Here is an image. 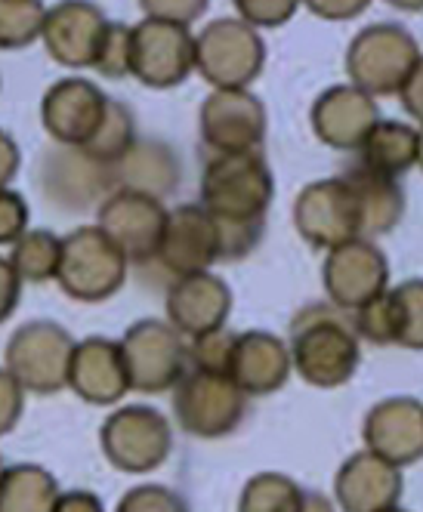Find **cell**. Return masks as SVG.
<instances>
[{
	"label": "cell",
	"instance_id": "obj_1",
	"mask_svg": "<svg viewBox=\"0 0 423 512\" xmlns=\"http://www.w3.org/2000/svg\"><path fill=\"white\" fill-rule=\"evenodd\" d=\"M291 368L309 386L334 389L359 368V334L352 315L337 306H306L291 321Z\"/></svg>",
	"mask_w": 423,
	"mask_h": 512
},
{
	"label": "cell",
	"instance_id": "obj_2",
	"mask_svg": "<svg viewBox=\"0 0 423 512\" xmlns=\"http://www.w3.org/2000/svg\"><path fill=\"white\" fill-rule=\"evenodd\" d=\"M275 179L260 152L214 155L201 176V207L220 223H263Z\"/></svg>",
	"mask_w": 423,
	"mask_h": 512
},
{
	"label": "cell",
	"instance_id": "obj_3",
	"mask_svg": "<svg viewBox=\"0 0 423 512\" xmlns=\"http://www.w3.org/2000/svg\"><path fill=\"white\" fill-rule=\"evenodd\" d=\"M420 56L423 53L408 28L380 22L352 38L346 50V78L374 99L399 96Z\"/></svg>",
	"mask_w": 423,
	"mask_h": 512
},
{
	"label": "cell",
	"instance_id": "obj_4",
	"mask_svg": "<svg viewBox=\"0 0 423 512\" xmlns=\"http://www.w3.org/2000/svg\"><path fill=\"white\" fill-rule=\"evenodd\" d=\"M127 263V256L99 226H84L62 238L56 281L78 303H102L121 290Z\"/></svg>",
	"mask_w": 423,
	"mask_h": 512
},
{
	"label": "cell",
	"instance_id": "obj_5",
	"mask_svg": "<svg viewBox=\"0 0 423 512\" xmlns=\"http://www.w3.org/2000/svg\"><path fill=\"white\" fill-rule=\"evenodd\" d=\"M263 62L266 44L244 19H217L195 38V71L214 90H248Z\"/></svg>",
	"mask_w": 423,
	"mask_h": 512
},
{
	"label": "cell",
	"instance_id": "obj_6",
	"mask_svg": "<svg viewBox=\"0 0 423 512\" xmlns=\"http://www.w3.org/2000/svg\"><path fill=\"white\" fill-rule=\"evenodd\" d=\"M173 414L180 429L195 438H223L248 414V395L226 374L186 371L173 386Z\"/></svg>",
	"mask_w": 423,
	"mask_h": 512
},
{
	"label": "cell",
	"instance_id": "obj_7",
	"mask_svg": "<svg viewBox=\"0 0 423 512\" xmlns=\"http://www.w3.org/2000/svg\"><path fill=\"white\" fill-rule=\"evenodd\" d=\"M130 389L136 392H167L189 371V343L167 321H136L121 340Z\"/></svg>",
	"mask_w": 423,
	"mask_h": 512
},
{
	"label": "cell",
	"instance_id": "obj_8",
	"mask_svg": "<svg viewBox=\"0 0 423 512\" xmlns=\"http://www.w3.org/2000/svg\"><path fill=\"white\" fill-rule=\"evenodd\" d=\"M102 454L115 469L143 475L158 469L173 451V429L170 420L149 405H127L118 408L105 420L102 432Z\"/></svg>",
	"mask_w": 423,
	"mask_h": 512
},
{
	"label": "cell",
	"instance_id": "obj_9",
	"mask_svg": "<svg viewBox=\"0 0 423 512\" xmlns=\"http://www.w3.org/2000/svg\"><path fill=\"white\" fill-rule=\"evenodd\" d=\"M75 340L53 321H31L7 343V371L25 392L53 395L68 386Z\"/></svg>",
	"mask_w": 423,
	"mask_h": 512
},
{
	"label": "cell",
	"instance_id": "obj_10",
	"mask_svg": "<svg viewBox=\"0 0 423 512\" xmlns=\"http://www.w3.org/2000/svg\"><path fill=\"white\" fill-rule=\"evenodd\" d=\"M195 71V38L186 25L143 19L130 28V75L152 90L180 87Z\"/></svg>",
	"mask_w": 423,
	"mask_h": 512
},
{
	"label": "cell",
	"instance_id": "obj_11",
	"mask_svg": "<svg viewBox=\"0 0 423 512\" xmlns=\"http://www.w3.org/2000/svg\"><path fill=\"white\" fill-rule=\"evenodd\" d=\"M322 281L331 306L356 312L390 287V263L371 238H352L328 250Z\"/></svg>",
	"mask_w": 423,
	"mask_h": 512
},
{
	"label": "cell",
	"instance_id": "obj_12",
	"mask_svg": "<svg viewBox=\"0 0 423 512\" xmlns=\"http://www.w3.org/2000/svg\"><path fill=\"white\" fill-rule=\"evenodd\" d=\"M41 192L59 210H93L115 192V173L81 145H59L41 161Z\"/></svg>",
	"mask_w": 423,
	"mask_h": 512
},
{
	"label": "cell",
	"instance_id": "obj_13",
	"mask_svg": "<svg viewBox=\"0 0 423 512\" xmlns=\"http://www.w3.org/2000/svg\"><path fill=\"white\" fill-rule=\"evenodd\" d=\"M201 139L214 155L260 152L266 108L251 90H214L201 105Z\"/></svg>",
	"mask_w": 423,
	"mask_h": 512
},
{
	"label": "cell",
	"instance_id": "obj_14",
	"mask_svg": "<svg viewBox=\"0 0 423 512\" xmlns=\"http://www.w3.org/2000/svg\"><path fill=\"white\" fill-rule=\"evenodd\" d=\"M294 226L300 238L319 250H331L343 241L359 238V216L356 201L343 176L319 179L297 195L294 204Z\"/></svg>",
	"mask_w": 423,
	"mask_h": 512
},
{
	"label": "cell",
	"instance_id": "obj_15",
	"mask_svg": "<svg viewBox=\"0 0 423 512\" xmlns=\"http://www.w3.org/2000/svg\"><path fill=\"white\" fill-rule=\"evenodd\" d=\"M167 223V210L158 198L139 192H112L99 204V229L112 238V244L127 260H155L161 235Z\"/></svg>",
	"mask_w": 423,
	"mask_h": 512
},
{
	"label": "cell",
	"instance_id": "obj_16",
	"mask_svg": "<svg viewBox=\"0 0 423 512\" xmlns=\"http://www.w3.org/2000/svg\"><path fill=\"white\" fill-rule=\"evenodd\" d=\"M155 260L173 278L207 272L220 260V238H217L214 216L201 204H180L167 210V223Z\"/></svg>",
	"mask_w": 423,
	"mask_h": 512
},
{
	"label": "cell",
	"instance_id": "obj_17",
	"mask_svg": "<svg viewBox=\"0 0 423 512\" xmlns=\"http://www.w3.org/2000/svg\"><path fill=\"white\" fill-rule=\"evenodd\" d=\"M365 451L393 466H411L423 460V405L417 398H383L365 414Z\"/></svg>",
	"mask_w": 423,
	"mask_h": 512
},
{
	"label": "cell",
	"instance_id": "obj_18",
	"mask_svg": "<svg viewBox=\"0 0 423 512\" xmlns=\"http://www.w3.org/2000/svg\"><path fill=\"white\" fill-rule=\"evenodd\" d=\"M109 96L84 78H65L53 84L41 105V121L59 145H84L99 133Z\"/></svg>",
	"mask_w": 423,
	"mask_h": 512
},
{
	"label": "cell",
	"instance_id": "obj_19",
	"mask_svg": "<svg viewBox=\"0 0 423 512\" xmlns=\"http://www.w3.org/2000/svg\"><path fill=\"white\" fill-rule=\"evenodd\" d=\"M109 19L99 7L87 0H65V4L47 10L41 38L47 53L68 68H87L96 62L105 34H109Z\"/></svg>",
	"mask_w": 423,
	"mask_h": 512
},
{
	"label": "cell",
	"instance_id": "obj_20",
	"mask_svg": "<svg viewBox=\"0 0 423 512\" xmlns=\"http://www.w3.org/2000/svg\"><path fill=\"white\" fill-rule=\"evenodd\" d=\"M229 312L232 290L210 272L173 278L167 290V324L189 340L226 327Z\"/></svg>",
	"mask_w": 423,
	"mask_h": 512
},
{
	"label": "cell",
	"instance_id": "obj_21",
	"mask_svg": "<svg viewBox=\"0 0 423 512\" xmlns=\"http://www.w3.org/2000/svg\"><path fill=\"white\" fill-rule=\"evenodd\" d=\"M380 121V108L374 96L352 84H337L325 90L312 105V130L325 145L340 152H359L374 124Z\"/></svg>",
	"mask_w": 423,
	"mask_h": 512
},
{
	"label": "cell",
	"instance_id": "obj_22",
	"mask_svg": "<svg viewBox=\"0 0 423 512\" xmlns=\"http://www.w3.org/2000/svg\"><path fill=\"white\" fill-rule=\"evenodd\" d=\"M402 469L371 451L352 454L334 479V497L343 512H383L402 500Z\"/></svg>",
	"mask_w": 423,
	"mask_h": 512
},
{
	"label": "cell",
	"instance_id": "obj_23",
	"mask_svg": "<svg viewBox=\"0 0 423 512\" xmlns=\"http://www.w3.org/2000/svg\"><path fill=\"white\" fill-rule=\"evenodd\" d=\"M68 389H75L87 405H118L130 392L121 343L99 337L78 343L68 364Z\"/></svg>",
	"mask_w": 423,
	"mask_h": 512
},
{
	"label": "cell",
	"instance_id": "obj_24",
	"mask_svg": "<svg viewBox=\"0 0 423 512\" xmlns=\"http://www.w3.org/2000/svg\"><path fill=\"white\" fill-rule=\"evenodd\" d=\"M291 349L266 331H248L235 337L229 377L244 395H269L278 392L291 377Z\"/></svg>",
	"mask_w": 423,
	"mask_h": 512
},
{
	"label": "cell",
	"instance_id": "obj_25",
	"mask_svg": "<svg viewBox=\"0 0 423 512\" xmlns=\"http://www.w3.org/2000/svg\"><path fill=\"white\" fill-rule=\"evenodd\" d=\"M346 186L356 201V216H359V238H377L393 232L402 223L405 213V192L399 179L383 176L377 170L362 167L359 161L346 170Z\"/></svg>",
	"mask_w": 423,
	"mask_h": 512
},
{
	"label": "cell",
	"instance_id": "obj_26",
	"mask_svg": "<svg viewBox=\"0 0 423 512\" xmlns=\"http://www.w3.org/2000/svg\"><path fill=\"white\" fill-rule=\"evenodd\" d=\"M115 192H139L149 198H167L180 186V161L170 145L158 139H136L130 149L112 164Z\"/></svg>",
	"mask_w": 423,
	"mask_h": 512
},
{
	"label": "cell",
	"instance_id": "obj_27",
	"mask_svg": "<svg viewBox=\"0 0 423 512\" xmlns=\"http://www.w3.org/2000/svg\"><path fill=\"white\" fill-rule=\"evenodd\" d=\"M359 164L383 176L399 179L417 164V130L399 121H377L359 145Z\"/></svg>",
	"mask_w": 423,
	"mask_h": 512
},
{
	"label": "cell",
	"instance_id": "obj_28",
	"mask_svg": "<svg viewBox=\"0 0 423 512\" xmlns=\"http://www.w3.org/2000/svg\"><path fill=\"white\" fill-rule=\"evenodd\" d=\"M59 485L44 466L22 463L0 475V512H53Z\"/></svg>",
	"mask_w": 423,
	"mask_h": 512
},
{
	"label": "cell",
	"instance_id": "obj_29",
	"mask_svg": "<svg viewBox=\"0 0 423 512\" xmlns=\"http://www.w3.org/2000/svg\"><path fill=\"white\" fill-rule=\"evenodd\" d=\"M306 491L281 472H260L244 485L238 512H303Z\"/></svg>",
	"mask_w": 423,
	"mask_h": 512
},
{
	"label": "cell",
	"instance_id": "obj_30",
	"mask_svg": "<svg viewBox=\"0 0 423 512\" xmlns=\"http://www.w3.org/2000/svg\"><path fill=\"white\" fill-rule=\"evenodd\" d=\"M59 247H62V241L53 238L50 232H25L13 244V256H10V263H13L19 281L41 284V281L56 278Z\"/></svg>",
	"mask_w": 423,
	"mask_h": 512
},
{
	"label": "cell",
	"instance_id": "obj_31",
	"mask_svg": "<svg viewBox=\"0 0 423 512\" xmlns=\"http://www.w3.org/2000/svg\"><path fill=\"white\" fill-rule=\"evenodd\" d=\"M44 16V0H0V50H19L41 38Z\"/></svg>",
	"mask_w": 423,
	"mask_h": 512
},
{
	"label": "cell",
	"instance_id": "obj_32",
	"mask_svg": "<svg viewBox=\"0 0 423 512\" xmlns=\"http://www.w3.org/2000/svg\"><path fill=\"white\" fill-rule=\"evenodd\" d=\"M133 142H136V121L130 115V108L124 102L109 99V112H105V121H102L99 133L84 145V149L90 155H96L99 161L115 164Z\"/></svg>",
	"mask_w": 423,
	"mask_h": 512
},
{
	"label": "cell",
	"instance_id": "obj_33",
	"mask_svg": "<svg viewBox=\"0 0 423 512\" xmlns=\"http://www.w3.org/2000/svg\"><path fill=\"white\" fill-rule=\"evenodd\" d=\"M390 290L396 300V346L423 352V278L402 281Z\"/></svg>",
	"mask_w": 423,
	"mask_h": 512
},
{
	"label": "cell",
	"instance_id": "obj_34",
	"mask_svg": "<svg viewBox=\"0 0 423 512\" xmlns=\"http://www.w3.org/2000/svg\"><path fill=\"white\" fill-rule=\"evenodd\" d=\"M352 324H356V334L374 346H396V300L393 290L386 287L377 300H371L368 306L349 312Z\"/></svg>",
	"mask_w": 423,
	"mask_h": 512
},
{
	"label": "cell",
	"instance_id": "obj_35",
	"mask_svg": "<svg viewBox=\"0 0 423 512\" xmlns=\"http://www.w3.org/2000/svg\"><path fill=\"white\" fill-rule=\"evenodd\" d=\"M235 337L226 327L210 331L201 337L189 340V371H204V374H226L232 368V352H235Z\"/></svg>",
	"mask_w": 423,
	"mask_h": 512
},
{
	"label": "cell",
	"instance_id": "obj_36",
	"mask_svg": "<svg viewBox=\"0 0 423 512\" xmlns=\"http://www.w3.org/2000/svg\"><path fill=\"white\" fill-rule=\"evenodd\" d=\"M93 68L102 78H127L130 75V28L127 25H121V22L109 25V34H105Z\"/></svg>",
	"mask_w": 423,
	"mask_h": 512
},
{
	"label": "cell",
	"instance_id": "obj_37",
	"mask_svg": "<svg viewBox=\"0 0 423 512\" xmlns=\"http://www.w3.org/2000/svg\"><path fill=\"white\" fill-rule=\"evenodd\" d=\"M118 512H189V506L180 494L164 485H139L121 497Z\"/></svg>",
	"mask_w": 423,
	"mask_h": 512
},
{
	"label": "cell",
	"instance_id": "obj_38",
	"mask_svg": "<svg viewBox=\"0 0 423 512\" xmlns=\"http://www.w3.org/2000/svg\"><path fill=\"white\" fill-rule=\"evenodd\" d=\"M238 16L254 28H278L291 22L303 0H232Z\"/></svg>",
	"mask_w": 423,
	"mask_h": 512
},
{
	"label": "cell",
	"instance_id": "obj_39",
	"mask_svg": "<svg viewBox=\"0 0 423 512\" xmlns=\"http://www.w3.org/2000/svg\"><path fill=\"white\" fill-rule=\"evenodd\" d=\"M146 10V19H161V22H173V25H192L210 0H139Z\"/></svg>",
	"mask_w": 423,
	"mask_h": 512
},
{
	"label": "cell",
	"instance_id": "obj_40",
	"mask_svg": "<svg viewBox=\"0 0 423 512\" xmlns=\"http://www.w3.org/2000/svg\"><path fill=\"white\" fill-rule=\"evenodd\" d=\"M28 226V207L22 195L0 189V244H16Z\"/></svg>",
	"mask_w": 423,
	"mask_h": 512
},
{
	"label": "cell",
	"instance_id": "obj_41",
	"mask_svg": "<svg viewBox=\"0 0 423 512\" xmlns=\"http://www.w3.org/2000/svg\"><path fill=\"white\" fill-rule=\"evenodd\" d=\"M25 408V389L13 380L7 368H0V435L16 429Z\"/></svg>",
	"mask_w": 423,
	"mask_h": 512
},
{
	"label": "cell",
	"instance_id": "obj_42",
	"mask_svg": "<svg viewBox=\"0 0 423 512\" xmlns=\"http://www.w3.org/2000/svg\"><path fill=\"white\" fill-rule=\"evenodd\" d=\"M303 7L315 16H322V19L343 22V19L362 16L371 7V0H303Z\"/></svg>",
	"mask_w": 423,
	"mask_h": 512
},
{
	"label": "cell",
	"instance_id": "obj_43",
	"mask_svg": "<svg viewBox=\"0 0 423 512\" xmlns=\"http://www.w3.org/2000/svg\"><path fill=\"white\" fill-rule=\"evenodd\" d=\"M399 99H402V108H405V112H408L414 121L423 124V56H420V62L414 65V71L408 75V81L402 84Z\"/></svg>",
	"mask_w": 423,
	"mask_h": 512
},
{
	"label": "cell",
	"instance_id": "obj_44",
	"mask_svg": "<svg viewBox=\"0 0 423 512\" xmlns=\"http://www.w3.org/2000/svg\"><path fill=\"white\" fill-rule=\"evenodd\" d=\"M19 290H22V281L13 269V263L0 260V324L13 315V309L19 303Z\"/></svg>",
	"mask_w": 423,
	"mask_h": 512
},
{
	"label": "cell",
	"instance_id": "obj_45",
	"mask_svg": "<svg viewBox=\"0 0 423 512\" xmlns=\"http://www.w3.org/2000/svg\"><path fill=\"white\" fill-rule=\"evenodd\" d=\"M53 512H102V503L90 491H68V494H59Z\"/></svg>",
	"mask_w": 423,
	"mask_h": 512
},
{
	"label": "cell",
	"instance_id": "obj_46",
	"mask_svg": "<svg viewBox=\"0 0 423 512\" xmlns=\"http://www.w3.org/2000/svg\"><path fill=\"white\" fill-rule=\"evenodd\" d=\"M19 170V149L16 142L0 130V189H7V182L16 176Z\"/></svg>",
	"mask_w": 423,
	"mask_h": 512
},
{
	"label": "cell",
	"instance_id": "obj_47",
	"mask_svg": "<svg viewBox=\"0 0 423 512\" xmlns=\"http://www.w3.org/2000/svg\"><path fill=\"white\" fill-rule=\"evenodd\" d=\"M303 512H334L331 500L315 494V491H306V500H303Z\"/></svg>",
	"mask_w": 423,
	"mask_h": 512
},
{
	"label": "cell",
	"instance_id": "obj_48",
	"mask_svg": "<svg viewBox=\"0 0 423 512\" xmlns=\"http://www.w3.org/2000/svg\"><path fill=\"white\" fill-rule=\"evenodd\" d=\"M386 4L402 13H423V0H386Z\"/></svg>",
	"mask_w": 423,
	"mask_h": 512
},
{
	"label": "cell",
	"instance_id": "obj_49",
	"mask_svg": "<svg viewBox=\"0 0 423 512\" xmlns=\"http://www.w3.org/2000/svg\"><path fill=\"white\" fill-rule=\"evenodd\" d=\"M417 167L423 170V124H420V130H417Z\"/></svg>",
	"mask_w": 423,
	"mask_h": 512
},
{
	"label": "cell",
	"instance_id": "obj_50",
	"mask_svg": "<svg viewBox=\"0 0 423 512\" xmlns=\"http://www.w3.org/2000/svg\"><path fill=\"white\" fill-rule=\"evenodd\" d=\"M383 512H408V509H399V506H393V509H383Z\"/></svg>",
	"mask_w": 423,
	"mask_h": 512
},
{
	"label": "cell",
	"instance_id": "obj_51",
	"mask_svg": "<svg viewBox=\"0 0 423 512\" xmlns=\"http://www.w3.org/2000/svg\"><path fill=\"white\" fill-rule=\"evenodd\" d=\"M0 475H4V463H0Z\"/></svg>",
	"mask_w": 423,
	"mask_h": 512
}]
</instances>
